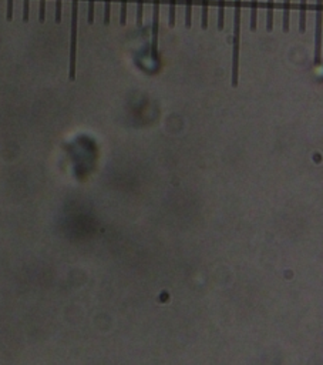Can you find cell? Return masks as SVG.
Here are the masks:
<instances>
[{
  "instance_id": "obj_6",
  "label": "cell",
  "mask_w": 323,
  "mask_h": 365,
  "mask_svg": "<svg viewBox=\"0 0 323 365\" xmlns=\"http://www.w3.org/2000/svg\"><path fill=\"white\" fill-rule=\"evenodd\" d=\"M289 15H291V0H284V15H282V31L288 33L289 31Z\"/></svg>"
},
{
  "instance_id": "obj_11",
  "label": "cell",
  "mask_w": 323,
  "mask_h": 365,
  "mask_svg": "<svg viewBox=\"0 0 323 365\" xmlns=\"http://www.w3.org/2000/svg\"><path fill=\"white\" fill-rule=\"evenodd\" d=\"M201 27L202 30L208 29V0H202V15H201Z\"/></svg>"
},
{
  "instance_id": "obj_7",
  "label": "cell",
  "mask_w": 323,
  "mask_h": 365,
  "mask_svg": "<svg viewBox=\"0 0 323 365\" xmlns=\"http://www.w3.org/2000/svg\"><path fill=\"white\" fill-rule=\"evenodd\" d=\"M273 10H275V0H268L266 5V30H273Z\"/></svg>"
},
{
  "instance_id": "obj_20",
  "label": "cell",
  "mask_w": 323,
  "mask_h": 365,
  "mask_svg": "<svg viewBox=\"0 0 323 365\" xmlns=\"http://www.w3.org/2000/svg\"><path fill=\"white\" fill-rule=\"evenodd\" d=\"M13 19V0H8V20L12 22Z\"/></svg>"
},
{
  "instance_id": "obj_1",
  "label": "cell",
  "mask_w": 323,
  "mask_h": 365,
  "mask_svg": "<svg viewBox=\"0 0 323 365\" xmlns=\"http://www.w3.org/2000/svg\"><path fill=\"white\" fill-rule=\"evenodd\" d=\"M241 9L242 0H235L234 12V52H232V87L238 86L239 80V36H241Z\"/></svg>"
},
{
  "instance_id": "obj_8",
  "label": "cell",
  "mask_w": 323,
  "mask_h": 365,
  "mask_svg": "<svg viewBox=\"0 0 323 365\" xmlns=\"http://www.w3.org/2000/svg\"><path fill=\"white\" fill-rule=\"evenodd\" d=\"M256 16H258V0H251V22H249V29L251 31L256 30Z\"/></svg>"
},
{
  "instance_id": "obj_2",
  "label": "cell",
  "mask_w": 323,
  "mask_h": 365,
  "mask_svg": "<svg viewBox=\"0 0 323 365\" xmlns=\"http://www.w3.org/2000/svg\"><path fill=\"white\" fill-rule=\"evenodd\" d=\"M77 15L78 0H71V37H70L69 78H76V57H77Z\"/></svg>"
},
{
  "instance_id": "obj_5",
  "label": "cell",
  "mask_w": 323,
  "mask_h": 365,
  "mask_svg": "<svg viewBox=\"0 0 323 365\" xmlns=\"http://www.w3.org/2000/svg\"><path fill=\"white\" fill-rule=\"evenodd\" d=\"M306 12H308V0H300L299 3V31L306 30Z\"/></svg>"
},
{
  "instance_id": "obj_18",
  "label": "cell",
  "mask_w": 323,
  "mask_h": 365,
  "mask_svg": "<svg viewBox=\"0 0 323 365\" xmlns=\"http://www.w3.org/2000/svg\"><path fill=\"white\" fill-rule=\"evenodd\" d=\"M94 2L96 0H88V16H87L88 24L94 23Z\"/></svg>"
},
{
  "instance_id": "obj_16",
  "label": "cell",
  "mask_w": 323,
  "mask_h": 365,
  "mask_svg": "<svg viewBox=\"0 0 323 365\" xmlns=\"http://www.w3.org/2000/svg\"><path fill=\"white\" fill-rule=\"evenodd\" d=\"M46 20V0H40V10H39V22L44 23Z\"/></svg>"
},
{
  "instance_id": "obj_19",
  "label": "cell",
  "mask_w": 323,
  "mask_h": 365,
  "mask_svg": "<svg viewBox=\"0 0 323 365\" xmlns=\"http://www.w3.org/2000/svg\"><path fill=\"white\" fill-rule=\"evenodd\" d=\"M30 0H23V22H29V13H30V8H29Z\"/></svg>"
},
{
  "instance_id": "obj_17",
  "label": "cell",
  "mask_w": 323,
  "mask_h": 365,
  "mask_svg": "<svg viewBox=\"0 0 323 365\" xmlns=\"http://www.w3.org/2000/svg\"><path fill=\"white\" fill-rule=\"evenodd\" d=\"M56 23L62 22V0H56V16H54Z\"/></svg>"
},
{
  "instance_id": "obj_10",
  "label": "cell",
  "mask_w": 323,
  "mask_h": 365,
  "mask_svg": "<svg viewBox=\"0 0 323 365\" xmlns=\"http://www.w3.org/2000/svg\"><path fill=\"white\" fill-rule=\"evenodd\" d=\"M193 0H185V27L190 29L191 24H193Z\"/></svg>"
},
{
  "instance_id": "obj_15",
  "label": "cell",
  "mask_w": 323,
  "mask_h": 365,
  "mask_svg": "<svg viewBox=\"0 0 323 365\" xmlns=\"http://www.w3.org/2000/svg\"><path fill=\"white\" fill-rule=\"evenodd\" d=\"M110 9H111V0H104V24H110Z\"/></svg>"
},
{
  "instance_id": "obj_12",
  "label": "cell",
  "mask_w": 323,
  "mask_h": 365,
  "mask_svg": "<svg viewBox=\"0 0 323 365\" xmlns=\"http://www.w3.org/2000/svg\"><path fill=\"white\" fill-rule=\"evenodd\" d=\"M175 0H169L168 9V26L172 29L175 26Z\"/></svg>"
},
{
  "instance_id": "obj_13",
  "label": "cell",
  "mask_w": 323,
  "mask_h": 365,
  "mask_svg": "<svg viewBox=\"0 0 323 365\" xmlns=\"http://www.w3.org/2000/svg\"><path fill=\"white\" fill-rule=\"evenodd\" d=\"M143 8H144V0H139L137 3V26H143Z\"/></svg>"
},
{
  "instance_id": "obj_3",
  "label": "cell",
  "mask_w": 323,
  "mask_h": 365,
  "mask_svg": "<svg viewBox=\"0 0 323 365\" xmlns=\"http://www.w3.org/2000/svg\"><path fill=\"white\" fill-rule=\"evenodd\" d=\"M158 24H160V0H154L153 6V29H151V59L153 63L158 62Z\"/></svg>"
},
{
  "instance_id": "obj_14",
  "label": "cell",
  "mask_w": 323,
  "mask_h": 365,
  "mask_svg": "<svg viewBox=\"0 0 323 365\" xmlns=\"http://www.w3.org/2000/svg\"><path fill=\"white\" fill-rule=\"evenodd\" d=\"M127 23V0H121V15H120V24L125 26Z\"/></svg>"
},
{
  "instance_id": "obj_4",
  "label": "cell",
  "mask_w": 323,
  "mask_h": 365,
  "mask_svg": "<svg viewBox=\"0 0 323 365\" xmlns=\"http://www.w3.org/2000/svg\"><path fill=\"white\" fill-rule=\"evenodd\" d=\"M320 50H322V0H317L315 31V64L320 66Z\"/></svg>"
},
{
  "instance_id": "obj_9",
  "label": "cell",
  "mask_w": 323,
  "mask_h": 365,
  "mask_svg": "<svg viewBox=\"0 0 323 365\" xmlns=\"http://www.w3.org/2000/svg\"><path fill=\"white\" fill-rule=\"evenodd\" d=\"M225 23V0H218V30H223Z\"/></svg>"
}]
</instances>
